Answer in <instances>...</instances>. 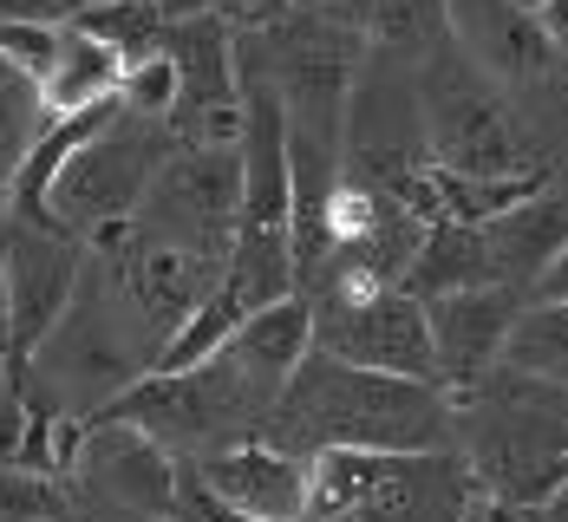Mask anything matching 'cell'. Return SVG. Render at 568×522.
<instances>
[{
  "instance_id": "cell-1",
  "label": "cell",
  "mask_w": 568,
  "mask_h": 522,
  "mask_svg": "<svg viewBox=\"0 0 568 522\" xmlns=\"http://www.w3.org/2000/svg\"><path fill=\"white\" fill-rule=\"evenodd\" d=\"M255 438L282 444L307 464L321 451H438L452 444V399L425 379L366 372L314 347L275 392Z\"/></svg>"
},
{
  "instance_id": "cell-2",
  "label": "cell",
  "mask_w": 568,
  "mask_h": 522,
  "mask_svg": "<svg viewBox=\"0 0 568 522\" xmlns=\"http://www.w3.org/2000/svg\"><path fill=\"white\" fill-rule=\"evenodd\" d=\"M151 366H158L151 327L124 300L112 268L85 248V268H79V288L65 300V314L47 327V340L27 352V392L40 406H53L59 418H99Z\"/></svg>"
},
{
  "instance_id": "cell-3",
  "label": "cell",
  "mask_w": 568,
  "mask_h": 522,
  "mask_svg": "<svg viewBox=\"0 0 568 522\" xmlns=\"http://www.w3.org/2000/svg\"><path fill=\"white\" fill-rule=\"evenodd\" d=\"M457 418V458L470 464L477 490L529 510L549 490V470L568 458V392L556 379H529L497 366L484 386L452 399Z\"/></svg>"
},
{
  "instance_id": "cell-4",
  "label": "cell",
  "mask_w": 568,
  "mask_h": 522,
  "mask_svg": "<svg viewBox=\"0 0 568 522\" xmlns=\"http://www.w3.org/2000/svg\"><path fill=\"white\" fill-rule=\"evenodd\" d=\"M412 79H418V117H425L432 164L464 176H549L542 157H536L529 124L516 117L510 92L457 40H445L438 53L418 59Z\"/></svg>"
},
{
  "instance_id": "cell-5",
  "label": "cell",
  "mask_w": 568,
  "mask_h": 522,
  "mask_svg": "<svg viewBox=\"0 0 568 522\" xmlns=\"http://www.w3.org/2000/svg\"><path fill=\"white\" fill-rule=\"evenodd\" d=\"M477 477L438 451H321L307 477V522H464Z\"/></svg>"
},
{
  "instance_id": "cell-6",
  "label": "cell",
  "mask_w": 568,
  "mask_h": 522,
  "mask_svg": "<svg viewBox=\"0 0 568 522\" xmlns=\"http://www.w3.org/2000/svg\"><path fill=\"white\" fill-rule=\"evenodd\" d=\"M171 151L176 144L158 117H138L118 105L47 183V229L72 235L85 248H105L118 229L138 223V203Z\"/></svg>"
},
{
  "instance_id": "cell-7",
  "label": "cell",
  "mask_w": 568,
  "mask_h": 522,
  "mask_svg": "<svg viewBox=\"0 0 568 522\" xmlns=\"http://www.w3.org/2000/svg\"><path fill=\"white\" fill-rule=\"evenodd\" d=\"M268 392L229 359H203L190 372H144L118 406H105L99 418H124L138 431H151L171 458H203L216 444H235V438H255L262 418H268Z\"/></svg>"
},
{
  "instance_id": "cell-8",
  "label": "cell",
  "mask_w": 568,
  "mask_h": 522,
  "mask_svg": "<svg viewBox=\"0 0 568 522\" xmlns=\"http://www.w3.org/2000/svg\"><path fill=\"white\" fill-rule=\"evenodd\" d=\"M176 497H183V464L151 431H138L124 418H85L72 470H65V503L72 510L176 522Z\"/></svg>"
},
{
  "instance_id": "cell-9",
  "label": "cell",
  "mask_w": 568,
  "mask_h": 522,
  "mask_svg": "<svg viewBox=\"0 0 568 522\" xmlns=\"http://www.w3.org/2000/svg\"><path fill=\"white\" fill-rule=\"evenodd\" d=\"M432 164L425 151V117H418V79L398 59L366 53L353 99H346V131H341V171L386 190L405 203L412 176Z\"/></svg>"
},
{
  "instance_id": "cell-10",
  "label": "cell",
  "mask_w": 568,
  "mask_h": 522,
  "mask_svg": "<svg viewBox=\"0 0 568 522\" xmlns=\"http://www.w3.org/2000/svg\"><path fill=\"white\" fill-rule=\"evenodd\" d=\"M235 209H242V151L235 144H176L138 203V229L171 235L196 255L229 262Z\"/></svg>"
},
{
  "instance_id": "cell-11",
  "label": "cell",
  "mask_w": 568,
  "mask_h": 522,
  "mask_svg": "<svg viewBox=\"0 0 568 522\" xmlns=\"http://www.w3.org/2000/svg\"><path fill=\"white\" fill-rule=\"evenodd\" d=\"M164 53L176 65V105L164 117L171 144H235L242 137V72L235 27L223 13H196L164 27Z\"/></svg>"
},
{
  "instance_id": "cell-12",
  "label": "cell",
  "mask_w": 568,
  "mask_h": 522,
  "mask_svg": "<svg viewBox=\"0 0 568 522\" xmlns=\"http://www.w3.org/2000/svg\"><path fill=\"white\" fill-rule=\"evenodd\" d=\"M105 268H112V282L124 288V300L138 307V320L151 327V340L164 347L176 327L216 294V282H223L229 262H216V255H196V248H183V242H171V235H151V229H118L105 248H92Z\"/></svg>"
},
{
  "instance_id": "cell-13",
  "label": "cell",
  "mask_w": 568,
  "mask_h": 522,
  "mask_svg": "<svg viewBox=\"0 0 568 522\" xmlns=\"http://www.w3.org/2000/svg\"><path fill=\"white\" fill-rule=\"evenodd\" d=\"M314 347L346 359V366H366V372L438 386V352H432L425 300L405 288H386V294H373V300L314 307Z\"/></svg>"
},
{
  "instance_id": "cell-14",
  "label": "cell",
  "mask_w": 568,
  "mask_h": 522,
  "mask_svg": "<svg viewBox=\"0 0 568 522\" xmlns=\"http://www.w3.org/2000/svg\"><path fill=\"white\" fill-rule=\"evenodd\" d=\"M79 268H85V242L40 229V223H7V320H13L7 359L13 366H27V352L65 314V300L79 288Z\"/></svg>"
},
{
  "instance_id": "cell-15",
  "label": "cell",
  "mask_w": 568,
  "mask_h": 522,
  "mask_svg": "<svg viewBox=\"0 0 568 522\" xmlns=\"http://www.w3.org/2000/svg\"><path fill=\"white\" fill-rule=\"evenodd\" d=\"M516 314H523V294L497 288V282L457 288V294H432V300H425L432 352H438V392H445V399L484 386V379L504 366V340H510Z\"/></svg>"
},
{
  "instance_id": "cell-16",
  "label": "cell",
  "mask_w": 568,
  "mask_h": 522,
  "mask_svg": "<svg viewBox=\"0 0 568 522\" xmlns=\"http://www.w3.org/2000/svg\"><path fill=\"white\" fill-rule=\"evenodd\" d=\"M307 477H314V464L282 451V444H268V438L216 444L190 470V483L203 497H216L223 510H242V516H262V522H307Z\"/></svg>"
},
{
  "instance_id": "cell-17",
  "label": "cell",
  "mask_w": 568,
  "mask_h": 522,
  "mask_svg": "<svg viewBox=\"0 0 568 522\" xmlns=\"http://www.w3.org/2000/svg\"><path fill=\"white\" fill-rule=\"evenodd\" d=\"M477 229H484V255H490V282L516 288L529 300L536 275L556 262V248L568 242V203L549 196V190H536L529 203H516L497 223H477Z\"/></svg>"
},
{
  "instance_id": "cell-18",
  "label": "cell",
  "mask_w": 568,
  "mask_h": 522,
  "mask_svg": "<svg viewBox=\"0 0 568 522\" xmlns=\"http://www.w3.org/2000/svg\"><path fill=\"white\" fill-rule=\"evenodd\" d=\"M223 352L275 399L287 379H294V366L314 352V307H307V294H282V300L242 314V327L229 334Z\"/></svg>"
},
{
  "instance_id": "cell-19",
  "label": "cell",
  "mask_w": 568,
  "mask_h": 522,
  "mask_svg": "<svg viewBox=\"0 0 568 522\" xmlns=\"http://www.w3.org/2000/svg\"><path fill=\"white\" fill-rule=\"evenodd\" d=\"M366 53L398 59V65H418L425 53H438L452 40V13L445 0H346Z\"/></svg>"
},
{
  "instance_id": "cell-20",
  "label": "cell",
  "mask_w": 568,
  "mask_h": 522,
  "mask_svg": "<svg viewBox=\"0 0 568 522\" xmlns=\"http://www.w3.org/2000/svg\"><path fill=\"white\" fill-rule=\"evenodd\" d=\"M118 79H124V65H118L112 47H99V40H85V33L65 27L53 65H47V79H40V112L47 117L92 112V105L118 99Z\"/></svg>"
},
{
  "instance_id": "cell-21",
  "label": "cell",
  "mask_w": 568,
  "mask_h": 522,
  "mask_svg": "<svg viewBox=\"0 0 568 522\" xmlns=\"http://www.w3.org/2000/svg\"><path fill=\"white\" fill-rule=\"evenodd\" d=\"M490 282V255H484V229L470 223H432L425 248L405 275V294L432 300V294H457V288H484Z\"/></svg>"
},
{
  "instance_id": "cell-22",
  "label": "cell",
  "mask_w": 568,
  "mask_h": 522,
  "mask_svg": "<svg viewBox=\"0 0 568 522\" xmlns=\"http://www.w3.org/2000/svg\"><path fill=\"white\" fill-rule=\"evenodd\" d=\"M504 366L529 379H568V300H523L504 340Z\"/></svg>"
},
{
  "instance_id": "cell-23",
  "label": "cell",
  "mask_w": 568,
  "mask_h": 522,
  "mask_svg": "<svg viewBox=\"0 0 568 522\" xmlns=\"http://www.w3.org/2000/svg\"><path fill=\"white\" fill-rule=\"evenodd\" d=\"M65 27H72V33H85V40H99V47H112L118 65L144 59L158 40H164V20H158V7H151V0H92V7L65 13Z\"/></svg>"
},
{
  "instance_id": "cell-24",
  "label": "cell",
  "mask_w": 568,
  "mask_h": 522,
  "mask_svg": "<svg viewBox=\"0 0 568 522\" xmlns=\"http://www.w3.org/2000/svg\"><path fill=\"white\" fill-rule=\"evenodd\" d=\"M40 124H47V112H40V85H33L20 65L0 59V171L7 176L20 171V157L33 151Z\"/></svg>"
},
{
  "instance_id": "cell-25",
  "label": "cell",
  "mask_w": 568,
  "mask_h": 522,
  "mask_svg": "<svg viewBox=\"0 0 568 522\" xmlns=\"http://www.w3.org/2000/svg\"><path fill=\"white\" fill-rule=\"evenodd\" d=\"M65 516H72V503H65L59 477L0 464V522H65Z\"/></svg>"
},
{
  "instance_id": "cell-26",
  "label": "cell",
  "mask_w": 568,
  "mask_h": 522,
  "mask_svg": "<svg viewBox=\"0 0 568 522\" xmlns=\"http://www.w3.org/2000/svg\"><path fill=\"white\" fill-rule=\"evenodd\" d=\"M118 105L124 112H138V117H171V105H176V65H171V53H164V40L151 47L144 59H131L124 65V79H118Z\"/></svg>"
},
{
  "instance_id": "cell-27",
  "label": "cell",
  "mask_w": 568,
  "mask_h": 522,
  "mask_svg": "<svg viewBox=\"0 0 568 522\" xmlns=\"http://www.w3.org/2000/svg\"><path fill=\"white\" fill-rule=\"evenodd\" d=\"M59 40H65V20H0V59H7V65H20L33 85L47 79Z\"/></svg>"
},
{
  "instance_id": "cell-28",
  "label": "cell",
  "mask_w": 568,
  "mask_h": 522,
  "mask_svg": "<svg viewBox=\"0 0 568 522\" xmlns=\"http://www.w3.org/2000/svg\"><path fill=\"white\" fill-rule=\"evenodd\" d=\"M301 0H216V13H223L235 33H255V27H275L282 13H294Z\"/></svg>"
},
{
  "instance_id": "cell-29",
  "label": "cell",
  "mask_w": 568,
  "mask_h": 522,
  "mask_svg": "<svg viewBox=\"0 0 568 522\" xmlns=\"http://www.w3.org/2000/svg\"><path fill=\"white\" fill-rule=\"evenodd\" d=\"M176 522H262V516H242V510H223L216 497H203L190 477H183V497H176Z\"/></svg>"
},
{
  "instance_id": "cell-30",
  "label": "cell",
  "mask_w": 568,
  "mask_h": 522,
  "mask_svg": "<svg viewBox=\"0 0 568 522\" xmlns=\"http://www.w3.org/2000/svg\"><path fill=\"white\" fill-rule=\"evenodd\" d=\"M529 522H568V458L549 470V490L529 503Z\"/></svg>"
},
{
  "instance_id": "cell-31",
  "label": "cell",
  "mask_w": 568,
  "mask_h": 522,
  "mask_svg": "<svg viewBox=\"0 0 568 522\" xmlns=\"http://www.w3.org/2000/svg\"><path fill=\"white\" fill-rule=\"evenodd\" d=\"M529 300H568V242L556 248V262L536 275V288H529Z\"/></svg>"
},
{
  "instance_id": "cell-32",
  "label": "cell",
  "mask_w": 568,
  "mask_h": 522,
  "mask_svg": "<svg viewBox=\"0 0 568 522\" xmlns=\"http://www.w3.org/2000/svg\"><path fill=\"white\" fill-rule=\"evenodd\" d=\"M158 7V20L171 27V20H196V13H216V0H151Z\"/></svg>"
},
{
  "instance_id": "cell-33",
  "label": "cell",
  "mask_w": 568,
  "mask_h": 522,
  "mask_svg": "<svg viewBox=\"0 0 568 522\" xmlns=\"http://www.w3.org/2000/svg\"><path fill=\"white\" fill-rule=\"evenodd\" d=\"M536 27H542V33H549L556 47H568V0H549V7L536 13Z\"/></svg>"
},
{
  "instance_id": "cell-34",
  "label": "cell",
  "mask_w": 568,
  "mask_h": 522,
  "mask_svg": "<svg viewBox=\"0 0 568 522\" xmlns=\"http://www.w3.org/2000/svg\"><path fill=\"white\" fill-rule=\"evenodd\" d=\"M0 20H59L47 0H0Z\"/></svg>"
},
{
  "instance_id": "cell-35",
  "label": "cell",
  "mask_w": 568,
  "mask_h": 522,
  "mask_svg": "<svg viewBox=\"0 0 568 522\" xmlns=\"http://www.w3.org/2000/svg\"><path fill=\"white\" fill-rule=\"evenodd\" d=\"M7 340H13V320H7V229H0V359H7Z\"/></svg>"
},
{
  "instance_id": "cell-36",
  "label": "cell",
  "mask_w": 568,
  "mask_h": 522,
  "mask_svg": "<svg viewBox=\"0 0 568 522\" xmlns=\"http://www.w3.org/2000/svg\"><path fill=\"white\" fill-rule=\"evenodd\" d=\"M7 223H13V176L0 171V229H7Z\"/></svg>"
},
{
  "instance_id": "cell-37",
  "label": "cell",
  "mask_w": 568,
  "mask_h": 522,
  "mask_svg": "<svg viewBox=\"0 0 568 522\" xmlns=\"http://www.w3.org/2000/svg\"><path fill=\"white\" fill-rule=\"evenodd\" d=\"M504 7H516V13H529V20H536V13H542L549 0H504Z\"/></svg>"
},
{
  "instance_id": "cell-38",
  "label": "cell",
  "mask_w": 568,
  "mask_h": 522,
  "mask_svg": "<svg viewBox=\"0 0 568 522\" xmlns=\"http://www.w3.org/2000/svg\"><path fill=\"white\" fill-rule=\"evenodd\" d=\"M47 7H53L59 20H65V13H79V7H92V0H47Z\"/></svg>"
},
{
  "instance_id": "cell-39",
  "label": "cell",
  "mask_w": 568,
  "mask_h": 522,
  "mask_svg": "<svg viewBox=\"0 0 568 522\" xmlns=\"http://www.w3.org/2000/svg\"><path fill=\"white\" fill-rule=\"evenodd\" d=\"M72 522H131V516H99V510H72Z\"/></svg>"
},
{
  "instance_id": "cell-40",
  "label": "cell",
  "mask_w": 568,
  "mask_h": 522,
  "mask_svg": "<svg viewBox=\"0 0 568 522\" xmlns=\"http://www.w3.org/2000/svg\"><path fill=\"white\" fill-rule=\"evenodd\" d=\"M0 379H7V359H0Z\"/></svg>"
},
{
  "instance_id": "cell-41",
  "label": "cell",
  "mask_w": 568,
  "mask_h": 522,
  "mask_svg": "<svg viewBox=\"0 0 568 522\" xmlns=\"http://www.w3.org/2000/svg\"><path fill=\"white\" fill-rule=\"evenodd\" d=\"M562 392H568V379H562Z\"/></svg>"
}]
</instances>
